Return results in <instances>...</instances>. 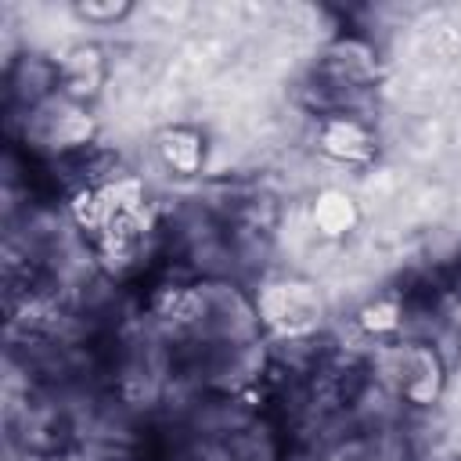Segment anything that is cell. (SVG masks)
Wrapping results in <instances>:
<instances>
[{
  "label": "cell",
  "instance_id": "cell-1",
  "mask_svg": "<svg viewBox=\"0 0 461 461\" xmlns=\"http://www.w3.org/2000/svg\"><path fill=\"white\" fill-rule=\"evenodd\" d=\"M378 83V58L375 47L360 36H335L306 68L303 94L317 108V115H346L357 112L364 97Z\"/></svg>",
  "mask_w": 461,
  "mask_h": 461
},
{
  "label": "cell",
  "instance_id": "cell-2",
  "mask_svg": "<svg viewBox=\"0 0 461 461\" xmlns=\"http://www.w3.org/2000/svg\"><path fill=\"white\" fill-rule=\"evenodd\" d=\"M94 115L83 101H72L68 94H50L40 104H32L29 112H22V140L54 158V162H68L83 151L94 148Z\"/></svg>",
  "mask_w": 461,
  "mask_h": 461
},
{
  "label": "cell",
  "instance_id": "cell-3",
  "mask_svg": "<svg viewBox=\"0 0 461 461\" xmlns=\"http://www.w3.org/2000/svg\"><path fill=\"white\" fill-rule=\"evenodd\" d=\"M375 378L403 403L414 407H429L443 396L447 389V367L443 357L418 339H400V342H385L375 353Z\"/></svg>",
  "mask_w": 461,
  "mask_h": 461
},
{
  "label": "cell",
  "instance_id": "cell-4",
  "mask_svg": "<svg viewBox=\"0 0 461 461\" xmlns=\"http://www.w3.org/2000/svg\"><path fill=\"white\" fill-rule=\"evenodd\" d=\"M256 324L281 339H306L324 321V295L313 281L303 277H277L267 281L252 299Z\"/></svg>",
  "mask_w": 461,
  "mask_h": 461
},
{
  "label": "cell",
  "instance_id": "cell-5",
  "mask_svg": "<svg viewBox=\"0 0 461 461\" xmlns=\"http://www.w3.org/2000/svg\"><path fill=\"white\" fill-rule=\"evenodd\" d=\"M317 148L335 158V162H346V166H364L375 158L378 151V140H375V130L364 115L357 112H346V115H324L317 119Z\"/></svg>",
  "mask_w": 461,
  "mask_h": 461
},
{
  "label": "cell",
  "instance_id": "cell-6",
  "mask_svg": "<svg viewBox=\"0 0 461 461\" xmlns=\"http://www.w3.org/2000/svg\"><path fill=\"white\" fill-rule=\"evenodd\" d=\"M104 83V58L97 47H76L65 58H58V90L72 101H94Z\"/></svg>",
  "mask_w": 461,
  "mask_h": 461
},
{
  "label": "cell",
  "instance_id": "cell-7",
  "mask_svg": "<svg viewBox=\"0 0 461 461\" xmlns=\"http://www.w3.org/2000/svg\"><path fill=\"white\" fill-rule=\"evenodd\" d=\"M155 148L173 176H198L205 166V133L194 126H166Z\"/></svg>",
  "mask_w": 461,
  "mask_h": 461
},
{
  "label": "cell",
  "instance_id": "cell-8",
  "mask_svg": "<svg viewBox=\"0 0 461 461\" xmlns=\"http://www.w3.org/2000/svg\"><path fill=\"white\" fill-rule=\"evenodd\" d=\"M357 223H360V209H357V202H353L346 191L328 187V191H321V194L313 198V227H317L324 238H342V234H349Z\"/></svg>",
  "mask_w": 461,
  "mask_h": 461
},
{
  "label": "cell",
  "instance_id": "cell-9",
  "mask_svg": "<svg viewBox=\"0 0 461 461\" xmlns=\"http://www.w3.org/2000/svg\"><path fill=\"white\" fill-rule=\"evenodd\" d=\"M403 321H407V310H403V303H400V295L396 292H385V295H378V299H371L364 310H360V328L367 331V335H396L400 328H403Z\"/></svg>",
  "mask_w": 461,
  "mask_h": 461
},
{
  "label": "cell",
  "instance_id": "cell-10",
  "mask_svg": "<svg viewBox=\"0 0 461 461\" xmlns=\"http://www.w3.org/2000/svg\"><path fill=\"white\" fill-rule=\"evenodd\" d=\"M72 11L86 25H119L122 18L133 14V4L130 0H86V4H76Z\"/></svg>",
  "mask_w": 461,
  "mask_h": 461
},
{
  "label": "cell",
  "instance_id": "cell-11",
  "mask_svg": "<svg viewBox=\"0 0 461 461\" xmlns=\"http://www.w3.org/2000/svg\"><path fill=\"white\" fill-rule=\"evenodd\" d=\"M447 461H461V457H447Z\"/></svg>",
  "mask_w": 461,
  "mask_h": 461
}]
</instances>
